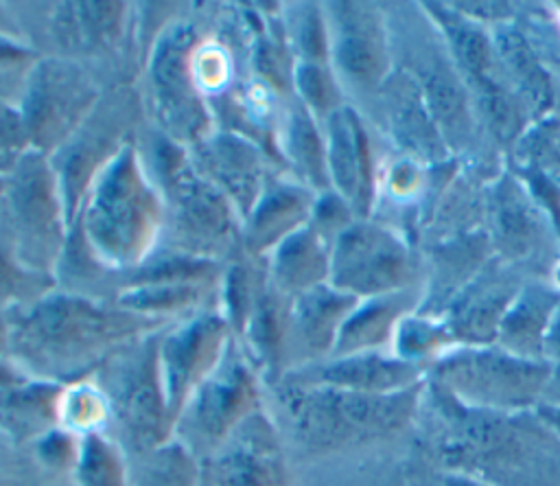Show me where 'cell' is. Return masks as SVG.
<instances>
[{"mask_svg":"<svg viewBox=\"0 0 560 486\" xmlns=\"http://www.w3.org/2000/svg\"><path fill=\"white\" fill-rule=\"evenodd\" d=\"M260 407L262 379L232 337L217 368L177 414L171 438L201 462Z\"/></svg>","mask_w":560,"mask_h":486,"instance_id":"11","label":"cell"},{"mask_svg":"<svg viewBox=\"0 0 560 486\" xmlns=\"http://www.w3.org/2000/svg\"><path fill=\"white\" fill-rule=\"evenodd\" d=\"M424 383L396 394L278 381L273 420L306 453L330 455L389 442L418 423Z\"/></svg>","mask_w":560,"mask_h":486,"instance_id":"4","label":"cell"},{"mask_svg":"<svg viewBox=\"0 0 560 486\" xmlns=\"http://www.w3.org/2000/svg\"><path fill=\"white\" fill-rule=\"evenodd\" d=\"M549 372L547 361L523 359L490 344L448 350L427 370V377L466 407L514 414L542 403Z\"/></svg>","mask_w":560,"mask_h":486,"instance_id":"10","label":"cell"},{"mask_svg":"<svg viewBox=\"0 0 560 486\" xmlns=\"http://www.w3.org/2000/svg\"><path fill=\"white\" fill-rule=\"evenodd\" d=\"M0 33H9V35H18V31H15V24H13V20L4 13V9L0 7Z\"/></svg>","mask_w":560,"mask_h":486,"instance_id":"51","label":"cell"},{"mask_svg":"<svg viewBox=\"0 0 560 486\" xmlns=\"http://www.w3.org/2000/svg\"><path fill=\"white\" fill-rule=\"evenodd\" d=\"M284 37L295 63H328V26L324 7L313 2L291 4L284 15Z\"/></svg>","mask_w":560,"mask_h":486,"instance_id":"39","label":"cell"},{"mask_svg":"<svg viewBox=\"0 0 560 486\" xmlns=\"http://www.w3.org/2000/svg\"><path fill=\"white\" fill-rule=\"evenodd\" d=\"M168 324L114 300L52 289L7 324V359L33 379L68 385L94 374L125 344Z\"/></svg>","mask_w":560,"mask_h":486,"instance_id":"2","label":"cell"},{"mask_svg":"<svg viewBox=\"0 0 560 486\" xmlns=\"http://www.w3.org/2000/svg\"><path fill=\"white\" fill-rule=\"evenodd\" d=\"M420 7L438 26L481 120L497 140L516 142L532 114L503 70L490 28L446 2H422Z\"/></svg>","mask_w":560,"mask_h":486,"instance_id":"9","label":"cell"},{"mask_svg":"<svg viewBox=\"0 0 560 486\" xmlns=\"http://www.w3.org/2000/svg\"><path fill=\"white\" fill-rule=\"evenodd\" d=\"M418 418L438 471H462L490 486H560V436L536 409L466 407L427 377Z\"/></svg>","mask_w":560,"mask_h":486,"instance_id":"1","label":"cell"},{"mask_svg":"<svg viewBox=\"0 0 560 486\" xmlns=\"http://www.w3.org/2000/svg\"><path fill=\"white\" fill-rule=\"evenodd\" d=\"M322 127L330 190L350 204L357 219H368L378 193V169L363 116L352 105L343 103Z\"/></svg>","mask_w":560,"mask_h":486,"instance_id":"20","label":"cell"},{"mask_svg":"<svg viewBox=\"0 0 560 486\" xmlns=\"http://www.w3.org/2000/svg\"><path fill=\"white\" fill-rule=\"evenodd\" d=\"M31 138L18 103L0 96V177H7L31 151Z\"/></svg>","mask_w":560,"mask_h":486,"instance_id":"42","label":"cell"},{"mask_svg":"<svg viewBox=\"0 0 560 486\" xmlns=\"http://www.w3.org/2000/svg\"><path fill=\"white\" fill-rule=\"evenodd\" d=\"M164 197L140 147L129 142L90 184L70 225L68 245L105 276L131 274L162 243Z\"/></svg>","mask_w":560,"mask_h":486,"instance_id":"3","label":"cell"},{"mask_svg":"<svg viewBox=\"0 0 560 486\" xmlns=\"http://www.w3.org/2000/svg\"><path fill=\"white\" fill-rule=\"evenodd\" d=\"M282 379L306 385H330L361 394H396L424 383L427 370L389 350H370L306 363L284 372Z\"/></svg>","mask_w":560,"mask_h":486,"instance_id":"22","label":"cell"},{"mask_svg":"<svg viewBox=\"0 0 560 486\" xmlns=\"http://www.w3.org/2000/svg\"><path fill=\"white\" fill-rule=\"evenodd\" d=\"M359 298L319 285L289 298L287 311V372L306 363L328 359L339 331Z\"/></svg>","mask_w":560,"mask_h":486,"instance_id":"24","label":"cell"},{"mask_svg":"<svg viewBox=\"0 0 560 486\" xmlns=\"http://www.w3.org/2000/svg\"><path fill=\"white\" fill-rule=\"evenodd\" d=\"M374 486H409V482H407V471L402 468H389L383 477H378V482L374 484Z\"/></svg>","mask_w":560,"mask_h":486,"instance_id":"50","label":"cell"},{"mask_svg":"<svg viewBox=\"0 0 560 486\" xmlns=\"http://www.w3.org/2000/svg\"><path fill=\"white\" fill-rule=\"evenodd\" d=\"M556 285H558V287H556V289H558V291H560V261H558V263H556Z\"/></svg>","mask_w":560,"mask_h":486,"instance_id":"53","label":"cell"},{"mask_svg":"<svg viewBox=\"0 0 560 486\" xmlns=\"http://www.w3.org/2000/svg\"><path fill=\"white\" fill-rule=\"evenodd\" d=\"M420 300L422 293H418L413 287L359 300V304L346 317L330 357L370 350L392 352V342L400 320L411 311H418Z\"/></svg>","mask_w":560,"mask_h":486,"instance_id":"30","label":"cell"},{"mask_svg":"<svg viewBox=\"0 0 560 486\" xmlns=\"http://www.w3.org/2000/svg\"><path fill=\"white\" fill-rule=\"evenodd\" d=\"M457 348L448 328L440 317H431L418 311L405 315L396 328L392 352L409 363L429 370L440 357Z\"/></svg>","mask_w":560,"mask_h":486,"instance_id":"35","label":"cell"},{"mask_svg":"<svg viewBox=\"0 0 560 486\" xmlns=\"http://www.w3.org/2000/svg\"><path fill=\"white\" fill-rule=\"evenodd\" d=\"M422 177H424L422 162L402 153L385 169L383 188L387 197H392L394 201H409L413 197H420Z\"/></svg>","mask_w":560,"mask_h":486,"instance_id":"44","label":"cell"},{"mask_svg":"<svg viewBox=\"0 0 560 486\" xmlns=\"http://www.w3.org/2000/svg\"><path fill=\"white\" fill-rule=\"evenodd\" d=\"M405 53L407 61L396 68L418 81L446 147L451 151L466 149L475 136V105L429 15L424 31H413L405 37Z\"/></svg>","mask_w":560,"mask_h":486,"instance_id":"16","label":"cell"},{"mask_svg":"<svg viewBox=\"0 0 560 486\" xmlns=\"http://www.w3.org/2000/svg\"><path fill=\"white\" fill-rule=\"evenodd\" d=\"M269 155L260 142L228 129H214L188 147L192 166L232 201L241 221L276 175L269 171Z\"/></svg>","mask_w":560,"mask_h":486,"instance_id":"19","label":"cell"},{"mask_svg":"<svg viewBox=\"0 0 560 486\" xmlns=\"http://www.w3.org/2000/svg\"><path fill=\"white\" fill-rule=\"evenodd\" d=\"M488 236L505 263H534L547 254L551 223L525 182L512 171L499 175L486 195Z\"/></svg>","mask_w":560,"mask_h":486,"instance_id":"21","label":"cell"},{"mask_svg":"<svg viewBox=\"0 0 560 486\" xmlns=\"http://www.w3.org/2000/svg\"><path fill=\"white\" fill-rule=\"evenodd\" d=\"M35 453L42 464L55 471H70L77 464L79 458V447H81V436L63 429V427H52L46 433H42L35 442Z\"/></svg>","mask_w":560,"mask_h":486,"instance_id":"43","label":"cell"},{"mask_svg":"<svg viewBox=\"0 0 560 486\" xmlns=\"http://www.w3.org/2000/svg\"><path fill=\"white\" fill-rule=\"evenodd\" d=\"M536 414L560 436V409H558V407H551V405L540 403V405L536 407Z\"/></svg>","mask_w":560,"mask_h":486,"instance_id":"49","label":"cell"},{"mask_svg":"<svg viewBox=\"0 0 560 486\" xmlns=\"http://www.w3.org/2000/svg\"><path fill=\"white\" fill-rule=\"evenodd\" d=\"M63 385L33 379L9 359L0 361V431L13 440L35 442L57 427Z\"/></svg>","mask_w":560,"mask_h":486,"instance_id":"28","label":"cell"},{"mask_svg":"<svg viewBox=\"0 0 560 486\" xmlns=\"http://www.w3.org/2000/svg\"><path fill=\"white\" fill-rule=\"evenodd\" d=\"M293 96L319 120L324 123L341 101V85L328 63L298 61L293 68Z\"/></svg>","mask_w":560,"mask_h":486,"instance_id":"40","label":"cell"},{"mask_svg":"<svg viewBox=\"0 0 560 486\" xmlns=\"http://www.w3.org/2000/svg\"><path fill=\"white\" fill-rule=\"evenodd\" d=\"M103 92L77 59L39 57L20 83L22 112L31 147L52 155L92 114Z\"/></svg>","mask_w":560,"mask_h":486,"instance_id":"12","label":"cell"},{"mask_svg":"<svg viewBox=\"0 0 560 486\" xmlns=\"http://www.w3.org/2000/svg\"><path fill=\"white\" fill-rule=\"evenodd\" d=\"M232 331L221 309L195 311L160 331L158 366L171 420L221 361Z\"/></svg>","mask_w":560,"mask_h":486,"instance_id":"17","label":"cell"},{"mask_svg":"<svg viewBox=\"0 0 560 486\" xmlns=\"http://www.w3.org/2000/svg\"><path fill=\"white\" fill-rule=\"evenodd\" d=\"M131 486H199V460L177 440L133 458Z\"/></svg>","mask_w":560,"mask_h":486,"instance_id":"36","label":"cell"},{"mask_svg":"<svg viewBox=\"0 0 560 486\" xmlns=\"http://www.w3.org/2000/svg\"><path fill=\"white\" fill-rule=\"evenodd\" d=\"M199 42L197 26L175 18L158 31L144 63V105L155 131L186 149L217 129L212 105L195 74Z\"/></svg>","mask_w":560,"mask_h":486,"instance_id":"7","label":"cell"},{"mask_svg":"<svg viewBox=\"0 0 560 486\" xmlns=\"http://www.w3.org/2000/svg\"><path fill=\"white\" fill-rule=\"evenodd\" d=\"M435 486H490V484L462 471H438Z\"/></svg>","mask_w":560,"mask_h":486,"instance_id":"47","label":"cell"},{"mask_svg":"<svg viewBox=\"0 0 560 486\" xmlns=\"http://www.w3.org/2000/svg\"><path fill=\"white\" fill-rule=\"evenodd\" d=\"M144 160L164 197L160 250L221 263L241 245V215L232 201L188 160V149L162 134ZM142 153V151H140ZM144 158V155H142Z\"/></svg>","mask_w":560,"mask_h":486,"instance_id":"5","label":"cell"},{"mask_svg":"<svg viewBox=\"0 0 560 486\" xmlns=\"http://www.w3.org/2000/svg\"><path fill=\"white\" fill-rule=\"evenodd\" d=\"M542 359L553 366L560 363V304L556 306L549 328L545 333V342H542Z\"/></svg>","mask_w":560,"mask_h":486,"instance_id":"46","label":"cell"},{"mask_svg":"<svg viewBox=\"0 0 560 486\" xmlns=\"http://www.w3.org/2000/svg\"><path fill=\"white\" fill-rule=\"evenodd\" d=\"M57 425L77 436L107 431L109 409L101 387L90 379L63 385L57 407Z\"/></svg>","mask_w":560,"mask_h":486,"instance_id":"38","label":"cell"},{"mask_svg":"<svg viewBox=\"0 0 560 486\" xmlns=\"http://www.w3.org/2000/svg\"><path fill=\"white\" fill-rule=\"evenodd\" d=\"M376 94L383 101L387 131L405 155L431 164H442L448 158L451 149L429 112L418 81L409 72L394 66Z\"/></svg>","mask_w":560,"mask_h":486,"instance_id":"26","label":"cell"},{"mask_svg":"<svg viewBox=\"0 0 560 486\" xmlns=\"http://www.w3.org/2000/svg\"><path fill=\"white\" fill-rule=\"evenodd\" d=\"M37 59V50L22 42L20 35L0 33V74H9V70L28 72Z\"/></svg>","mask_w":560,"mask_h":486,"instance_id":"45","label":"cell"},{"mask_svg":"<svg viewBox=\"0 0 560 486\" xmlns=\"http://www.w3.org/2000/svg\"><path fill=\"white\" fill-rule=\"evenodd\" d=\"M160 331L125 344L94 372L114 427L109 436L131 458L162 447L173 436L158 366Z\"/></svg>","mask_w":560,"mask_h":486,"instance_id":"8","label":"cell"},{"mask_svg":"<svg viewBox=\"0 0 560 486\" xmlns=\"http://www.w3.org/2000/svg\"><path fill=\"white\" fill-rule=\"evenodd\" d=\"M2 186H4V177H0V193H2Z\"/></svg>","mask_w":560,"mask_h":486,"instance_id":"54","label":"cell"},{"mask_svg":"<svg viewBox=\"0 0 560 486\" xmlns=\"http://www.w3.org/2000/svg\"><path fill=\"white\" fill-rule=\"evenodd\" d=\"M560 291L540 282H525L510 302L497 333V346L532 361L542 359V342Z\"/></svg>","mask_w":560,"mask_h":486,"instance_id":"32","label":"cell"},{"mask_svg":"<svg viewBox=\"0 0 560 486\" xmlns=\"http://www.w3.org/2000/svg\"><path fill=\"white\" fill-rule=\"evenodd\" d=\"M542 403L560 409V363L551 366V372L542 392Z\"/></svg>","mask_w":560,"mask_h":486,"instance_id":"48","label":"cell"},{"mask_svg":"<svg viewBox=\"0 0 560 486\" xmlns=\"http://www.w3.org/2000/svg\"><path fill=\"white\" fill-rule=\"evenodd\" d=\"M70 234L66 204L48 155L31 149L4 177L0 250L24 269L55 278Z\"/></svg>","mask_w":560,"mask_h":486,"instance_id":"6","label":"cell"},{"mask_svg":"<svg viewBox=\"0 0 560 486\" xmlns=\"http://www.w3.org/2000/svg\"><path fill=\"white\" fill-rule=\"evenodd\" d=\"M127 90L103 92L101 101L83 125L48 160L55 169L66 215L72 225L79 206L94 177L129 144L133 125V103Z\"/></svg>","mask_w":560,"mask_h":486,"instance_id":"14","label":"cell"},{"mask_svg":"<svg viewBox=\"0 0 560 486\" xmlns=\"http://www.w3.org/2000/svg\"><path fill=\"white\" fill-rule=\"evenodd\" d=\"M127 2H57L50 15V33L63 48L61 57L112 53L129 24Z\"/></svg>","mask_w":560,"mask_h":486,"instance_id":"27","label":"cell"},{"mask_svg":"<svg viewBox=\"0 0 560 486\" xmlns=\"http://www.w3.org/2000/svg\"><path fill=\"white\" fill-rule=\"evenodd\" d=\"M330 247L332 241L308 221L265 256L271 285L287 298L326 285L330 276Z\"/></svg>","mask_w":560,"mask_h":486,"instance_id":"31","label":"cell"},{"mask_svg":"<svg viewBox=\"0 0 560 486\" xmlns=\"http://www.w3.org/2000/svg\"><path fill=\"white\" fill-rule=\"evenodd\" d=\"M503 263L501 258L488 263L442 311L440 320L457 346H490L497 342L503 313L523 287Z\"/></svg>","mask_w":560,"mask_h":486,"instance_id":"23","label":"cell"},{"mask_svg":"<svg viewBox=\"0 0 560 486\" xmlns=\"http://www.w3.org/2000/svg\"><path fill=\"white\" fill-rule=\"evenodd\" d=\"M490 35L503 70L534 120L547 116L553 105V83L525 33L512 22L490 26Z\"/></svg>","mask_w":560,"mask_h":486,"instance_id":"33","label":"cell"},{"mask_svg":"<svg viewBox=\"0 0 560 486\" xmlns=\"http://www.w3.org/2000/svg\"><path fill=\"white\" fill-rule=\"evenodd\" d=\"M328 63L341 88L376 94L394 70L387 13L372 2H326Z\"/></svg>","mask_w":560,"mask_h":486,"instance_id":"15","label":"cell"},{"mask_svg":"<svg viewBox=\"0 0 560 486\" xmlns=\"http://www.w3.org/2000/svg\"><path fill=\"white\" fill-rule=\"evenodd\" d=\"M518 171L536 173L560 193V116L534 120L514 142Z\"/></svg>","mask_w":560,"mask_h":486,"instance_id":"37","label":"cell"},{"mask_svg":"<svg viewBox=\"0 0 560 486\" xmlns=\"http://www.w3.org/2000/svg\"><path fill=\"white\" fill-rule=\"evenodd\" d=\"M55 287V278L24 269L0 250V309H11L15 304L28 306Z\"/></svg>","mask_w":560,"mask_h":486,"instance_id":"41","label":"cell"},{"mask_svg":"<svg viewBox=\"0 0 560 486\" xmlns=\"http://www.w3.org/2000/svg\"><path fill=\"white\" fill-rule=\"evenodd\" d=\"M2 352L7 355V328L0 326V355H2ZM0 361H2V359H0Z\"/></svg>","mask_w":560,"mask_h":486,"instance_id":"52","label":"cell"},{"mask_svg":"<svg viewBox=\"0 0 560 486\" xmlns=\"http://www.w3.org/2000/svg\"><path fill=\"white\" fill-rule=\"evenodd\" d=\"M317 193L291 177L289 173H276L252 212L241 225V247L252 258H265L287 236L298 232L311 221Z\"/></svg>","mask_w":560,"mask_h":486,"instance_id":"25","label":"cell"},{"mask_svg":"<svg viewBox=\"0 0 560 486\" xmlns=\"http://www.w3.org/2000/svg\"><path fill=\"white\" fill-rule=\"evenodd\" d=\"M199 486H289L280 429L265 407L199 462Z\"/></svg>","mask_w":560,"mask_h":486,"instance_id":"18","label":"cell"},{"mask_svg":"<svg viewBox=\"0 0 560 486\" xmlns=\"http://www.w3.org/2000/svg\"><path fill=\"white\" fill-rule=\"evenodd\" d=\"M416 271L418 261L407 239L381 221H352L330 247L328 285L359 300L411 289Z\"/></svg>","mask_w":560,"mask_h":486,"instance_id":"13","label":"cell"},{"mask_svg":"<svg viewBox=\"0 0 560 486\" xmlns=\"http://www.w3.org/2000/svg\"><path fill=\"white\" fill-rule=\"evenodd\" d=\"M273 153L282 160L287 173L313 193L330 190L324 127L295 96L276 123Z\"/></svg>","mask_w":560,"mask_h":486,"instance_id":"29","label":"cell"},{"mask_svg":"<svg viewBox=\"0 0 560 486\" xmlns=\"http://www.w3.org/2000/svg\"><path fill=\"white\" fill-rule=\"evenodd\" d=\"M72 475L79 486H131L129 455L107 431L85 433Z\"/></svg>","mask_w":560,"mask_h":486,"instance_id":"34","label":"cell"}]
</instances>
